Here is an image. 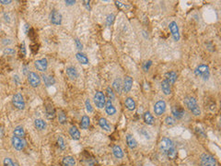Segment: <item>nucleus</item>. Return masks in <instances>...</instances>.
Here are the masks:
<instances>
[{"mask_svg": "<svg viewBox=\"0 0 221 166\" xmlns=\"http://www.w3.org/2000/svg\"><path fill=\"white\" fill-rule=\"evenodd\" d=\"M160 150L165 156H167L169 160H174L176 158V148L171 139L163 138L160 142Z\"/></svg>", "mask_w": 221, "mask_h": 166, "instance_id": "nucleus-1", "label": "nucleus"}, {"mask_svg": "<svg viewBox=\"0 0 221 166\" xmlns=\"http://www.w3.org/2000/svg\"><path fill=\"white\" fill-rule=\"evenodd\" d=\"M184 105L186 108L195 116H199L201 115V109L197 103V101L195 97L192 96H186L184 98Z\"/></svg>", "mask_w": 221, "mask_h": 166, "instance_id": "nucleus-2", "label": "nucleus"}, {"mask_svg": "<svg viewBox=\"0 0 221 166\" xmlns=\"http://www.w3.org/2000/svg\"><path fill=\"white\" fill-rule=\"evenodd\" d=\"M195 74L196 77L202 78L204 80H208V79L210 77L209 67L207 65L201 64V65L197 66L196 68L195 69Z\"/></svg>", "mask_w": 221, "mask_h": 166, "instance_id": "nucleus-3", "label": "nucleus"}, {"mask_svg": "<svg viewBox=\"0 0 221 166\" xmlns=\"http://www.w3.org/2000/svg\"><path fill=\"white\" fill-rule=\"evenodd\" d=\"M217 160L210 154L204 153L200 157V166H216Z\"/></svg>", "mask_w": 221, "mask_h": 166, "instance_id": "nucleus-4", "label": "nucleus"}, {"mask_svg": "<svg viewBox=\"0 0 221 166\" xmlns=\"http://www.w3.org/2000/svg\"><path fill=\"white\" fill-rule=\"evenodd\" d=\"M12 103L13 105L18 109V110H24L25 109V102H24V98L22 96L21 93L18 92L16 93L13 98H12Z\"/></svg>", "mask_w": 221, "mask_h": 166, "instance_id": "nucleus-5", "label": "nucleus"}, {"mask_svg": "<svg viewBox=\"0 0 221 166\" xmlns=\"http://www.w3.org/2000/svg\"><path fill=\"white\" fill-rule=\"evenodd\" d=\"M94 103L96 105V107L101 109L105 106L106 103V100H105V95L102 91H97L94 95Z\"/></svg>", "mask_w": 221, "mask_h": 166, "instance_id": "nucleus-6", "label": "nucleus"}, {"mask_svg": "<svg viewBox=\"0 0 221 166\" xmlns=\"http://www.w3.org/2000/svg\"><path fill=\"white\" fill-rule=\"evenodd\" d=\"M11 143H12L13 148H14L15 150L18 151V152L22 151V150L25 148V146H26V141H25L24 139H19V138L15 137V136L12 137V139H11Z\"/></svg>", "mask_w": 221, "mask_h": 166, "instance_id": "nucleus-7", "label": "nucleus"}, {"mask_svg": "<svg viewBox=\"0 0 221 166\" xmlns=\"http://www.w3.org/2000/svg\"><path fill=\"white\" fill-rule=\"evenodd\" d=\"M28 81L31 87L36 88V87H39L41 84V78L35 72H30L28 74Z\"/></svg>", "mask_w": 221, "mask_h": 166, "instance_id": "nucleus-8", "label": "nucleus"}, {"mask_svg": "<svg viewBox=\"0 0 221 166\" xmlns=\"http://www.w3.org/2000/svg\"><path fill=\"white\" fill-rule=\"evenodd\" d=\"M166 111V103L163 100L158 101L154 105V113L157 116L162 115Z\"/></svg>", "mask_w": 221, "mask_h": 166, "instance_id": "nucleus-9", "label": "nucleus"}, {"mask_svg": "<svg viewBox=\"0 0 221 166\" xmlns=\"http://www.w3.org/2000/svg\"><path fill=\"white\" fill-rule=\"evenodd\" d=\"M172 114L174 118H176L177 120H181L184 116L185 112L184 107H182L181 105H173L172 107Z\"/></svg>", "mask_w": 221, "mask_h": 166, "instance_id": "nucleus-10", "label": "nucleus"}, {"mask_svg": "<svg viewBox=\"0 0 221 166\" xmlns=\"http://www.w3.org/2000/svg\"><path fill=\"white\" fill-rule=\"evenodd\" d=\"M169 29H170V30H171V33H172V35L174 41H176V42L180 41L181 36H180L179 27H178L177 22H175V21H172V22L170 23V25H169Z\"/></svg>", "mask_w": 221, "mask_h": 166, "instance_id": "nucleus-11", "label": "nucleus"}, {"mask_svg": "<svg viewBox=\"0 0 221 166\" xmlns=\"http://www.w3.org/2000/svg\"><path fill=\"white\" fill-rule=\"evenodd\" d=\"M34 67L37 70L41 71V72H44L47 67H48V62L46 58H41L39 60H36L34 62Z\"/></svg>", "mask_w": 221, "mask_h": 166, "instance_id": "nucleus-12", "label": "nucleus"}, {"mask_svg": "<svg viewBox=\"0 0 221 166\" xmlns=\"http://www.w3.org/2000/svg\"><path fill=\"white\" fill-rule=\"evenodd\" d=\"M51 22L53 25H60L62 23V15L55 9L51 13Z\"/></svg>", "mask_w": 221, "mask_h": 166, "instance_id": "nucleus-13", "label": "nucleus"}, {"mask_svg": "<svg viewBox=\"0 0 221 166\" xmlns=\"http://www.w3.org/2000/svg\"><path fill=\"white\" fill-rule=\"evenodd\" d=\"M45 111H46V117L49 120H53L54 119V117L56 116V113H55V109L53 107V105L52 103H47L46 107H45Z\"/></svg>", "mask_w": 221, "mask_h": 166, "instance_id": "nucleus-14", "label": "nucleus"}, {"mask_svg": "<svg viewBox=\"0 0 221 166\" xmlns=\"http://www.w3.org/2000/svg\"><path fill=\"white\" fill-rule=\"evenodd\" d=\"M133 86V79L130 76H125L124 77V85H123V89L124 91L127 93L131 91Z\"/></svg>", "mask_w": 221, "mask_h": 166, "instance_id": "nucleus-15", "label": "nucleus"}, {"mask_svg": "<svg viewBox=\"0 0 221 166\" xmlns=\"http://www.w3.org/2000/svg\"><path fill=\"white\" fill-rule=\"evenodd\" d=\"M105 112L107 115H113L116 114V109L115 107L113 106L111 100H106V103H105Z\"/></svg>", "mask_w": 221, "mask_h": 166, "instance_id": "nucleus-16", "label": "nucleus"}, {"mask_svg": "<svg viewBox=\"0 0 221 166\" xmlns=\"http://www.w3.org/2000/svg\"><path fill=\"white\" fill-rule=\"evenodd\" d=\"M161 90L165 95H170L172 93V84L165 79L161 82Z\"/></svg>", "mask_w": 221, "mask_h": 166, "instance_id": "nucleus-17", "label": "nucleus"}, {"mask_svg": "<svg viewBox=\"0 0 221 166\" xmlns=\"http://www.w3.org/2000/svg\"><path fill=\"white\" fill-rule=\"evenodd\" d=\"M112 87L115 91L116 93H118L119 95L122 94V91H123V84H122V80L121 79H115L113 83H112Z\"/></svg>", "mask_w": 221, "mask_h": 166, "instance_id": "nucleus-18", "label": "nucleus"}, {"mask_svg": "<svg viewBox=\"0 0 221 166\" xmlns=\"http://www.w3.org/2000/svg\"><path fill=\"white\" fill-rule=\"evenodd\" d=\"M124 104L129 111H134L136 107V103L132 97H127L124 101Z\"/></svg>", "mask_w": 221, "mask_h": 166, "instance_id": "nucleus-19", "label": "nucleus"}, {"mask_svg": "<svg viewBox=\"0 0 221 166\" xmlns=\"http://www.w3.org/2000/svg\"><path fill=\"white\" fill-rule=\"evenodd\" d=\"M13 135L17 138H19V139H24L25 137V130L23 128V127L21 126H18L14 128L13 130Z\"/></svg>", "mask_w": 221, "mask_h": 166, "instance_id": "nucleus-20", "label": "nucleus"}, {"mask_svg": "<svg viewBox=\"0 0 221 166\" xmlns=\"http://www.w3.org/2000/svg\"><path fill=\"white\" fill-rule=\"evenodd\" d=\"M65 72H66V75L68 76V78H70L71 79H76L77 78V76H78L77 71L76 67H66Z\"/></svg>", "mask_w": 221, "mask_h": 166, "instance_id": "nucleus-21", "label": "nucleus"}, {"mask_svg": "<svg viewBox=\"0 0 221 166\" xmlns=\"http://www.w3.org/2000/svg\"><path fill=\"white\" fill-rule=\"evenodd\" d=\"M63 166H76V160L72 156H65L62 160Z\"/></svg>", "mask_w": 221, "mask_h": 166, "instance_id": "nucleus-22", "label": "nucleus"}, {"mask_svg": "<svg viewBox=\"0 0 221 166\" xmlns=\"http://www.w3.org/2000/svg\"><path fill=\"white\" fill-rule=\"evenodd\" d=\"M126 144L132 150L136 149L137 147V142H136V139L133 136H131V135H127L126 136Z\"/></svg>", "mask_w": 221, "mask_h": 166, "instance_id": "nucleus-23", "label": "nucleus"}, {"mask_svg": "<svg viewBox=\"0 0 221 166\" xmlns=\"http://www.w3.org/2000/svg\"><path fill=\"white\" fill-rule=\"evenodd\" d=\"M112 153H113L114 157L117 159H122L124 157V152H123L122 148L118 145H114L112 147Z\"/></svg>", "mask_w": 221, "mask_h": 166, "instance_id": "nucleus-24", "label": "nucleus"}, {"mask_svg": "<svg viewBox=\"0 0 221 166\" xmlns=\"http://www.w3.org/2000/svg\"><path fill=\"white\" fill-rule=\"evenodd\" d=\"M165 79H167L171 84H174L177 79V74L174 71H169L165 75Z\"/></svg>", "mask_w": 221, "mask_h": 166, "instance_id": "nucleus-25", "label": "nucleus"}, {"mask_svg": "<svg viewBox=\"0 0 221 166\" xmlns=\"http://www.w3.org/2000/svg\"><path fill=\"white\" fill-rule=\"evenodd\" d=\"M99 126L105 131H111V126L108 122V120L104 117L100 118L99 120Z\"/></svg>", "mask_w": 221, "mask_h": 166, "instance_id": "nucleus-26", "label": "nucleus"}, {"mask_svg": "<svg viewBox=\"0 0 221 166\" xmlns=\"http://www.w3.org/2000/svg\"><path fill=\"white\" fill-rule=\"evenodd\" d=\"M34 127H35L36 129H38L40 131H42L46 128V123L42 119L38 118V119H35V121H34Z\"/></svg>", "mask_w": 221, "mask_h": 166, "instance_id": "nucleus-27", "label": "nucleus"}, {"mask_svg": "<svg viewBox=\"0 0 221 166\" xmlns=\"http://www.w3.org/2000/svg\"><path fill=\"white\" fill-rule=\"evenodd\" d=\"M69 134L74 140H78L80 139V132L76 127H71L69 128Z\"/></svg>", "mask_w": 221, "mask_h": 166, "instance_id": "nucleus-28", "label": "nucleus"}, {"mask_svg": "<svg viewBox=\"0 0 221 166\" xmlns=\"http://www.w3.org/2000/svg\"><path fill=\"white\" fill-rule=\"evenodd\" d=\"M42 79H43V82L44 84L46 85V87H50L52 85H53L55 83V79L52 77V76H49V75H42Z\"/></svg>", "mask_w": 221, "mask_h": 166, "instance_id": "nucleus-29", "label": "nucleus"}, {"mask_svg": "<svg viewBox=\"0 0 221 166\" xmlns=\"http://www.w3.org/2000/svg\"><path fill=\"white\" fill-rule=\"evenodd\" d=\"M144 121H145V123H146L147 125L151 126V125L154 124L155 118H154V116L150 114V112H146V113L144 114Z\"/></svg>", "mask_w": 221, "mask_h": 166, "instance_id": "nucleus-30", "label": "nucleus"}, {"mask_svg": "<svg viewBox=\"0 0 221 166\" xmlns=\"http://www.w3.org/2000/svg\"><path fill=\"white\" fill-rule=\"evenodd\" d=\"M89 124H90V120H89V117L87 116V115H84L82 116V119H81V122H80V128L81 129H88L89 127Z\"/></svg>", "mask_w": 221, "mask_h": 166, "instance_id": "nucleus-31", "label": "nucleus"}, {"mask_svg": "<svg viewBox=\"0 0 221 166\" xmlns=\"http://www.w3.org/2000/svg\"><path fill=\"white\" fill-rule=\"evenodd\" d=\"M76 57H77V61H78L80 64H82V65H88V64H89V58H88L84 54H82V53H77V54L76 55Z\"/></svg>", "mask_w": 221, "mask_h": 166, "instance_id": "nucleus-32", "label": "nucleus"}, {"mask_svg": "<svg viewBox=\"0 0 221 166\" xmlns=\"http://www.w3.org/2000/svg\"><path fill=\"white\" fill-rule=\"evenodd\" d=\"M57 116H58V121H59V123H60L61 125H65V124L66 123L67 118H66V115H65V111L60 110L59 113H58V115H57Z\"/></svg>", "mask_w": 221, "mask_h": 166, "instance_id": "nucleus-33", "label": "nucleus"}, {"mask_svg": "<svg viewBox=\"0 0 221 166\" xmlns=\"http://www.w3.org/2000/svg\"><path fill=\"white\" fill-rule=\"evenodd\" d=\"M165 124L169 127H172L176 124V120L172 116H167L165 118Z\"/></svg>", "mask_w": 221, "mask_h": 166, "instance_id": "nucleus-34", "label": "nucleus"}, {"mask_svg": "<svg viewBox=\"0 0 221 166\" xmlns=\"http://www.w3.org/2000/svg\"><path fill=\"white\" fill-rule=\"evenodd\" d=\"M106 94H107L109 100H111V101H112V100H114L115 95H114V92H113V91H112V89L111 87H108V88L106 89Z\"/></svg>", "mask_w": 221, "mask_h": 166, "instance_id": "nucleus-35", "label": "nucleus"}, {"mask_svg": "<svg viewBox=\"0 0 221 166\" xmlns=\"http://www.w3.org/2000/svg\"><path fill=\"white\" fill-rule=\"evenodd\" d=\"M114 18H115V16L113 14H110L107 16V18H106V25L107 26H111L112 24V22L114 21Z\"/></svg>", "mask_w": 221, "mask_h": 166, "instance_id": "nucleus-36", "label": "nucleus"}, {"mask_svg": "<svg viewBox=\"0 0 221 166\" xmlns=\"http://www.w3.org/2000/svg\"><path fill=\"white\" fill-rule=\"evenodd\" d=\"M57 144H58V146H59V148H60L61 150H65V141H64V140H63L62 137H58V139H57Z\"/></svg>", "mask_w": 221, "mask_h": 166, "instance_id": "nucleus-37", "label": "nucleus"}, {"mask_svg": "<svg viewBox=\"0 0 221 166\" xmlns=\"http://www.w3.org/2000/svg\"><path fill=\"white\" fill-rule=\"evenodd\" d=\"M4 166H18L10 158H5L4 160Z\"/></svg>", "mask_w": 221, "mask_h": 166, "instance_id": "nucleus-38", "label": "nucleus"}, {"mask_svg": "<svg viewBox=\"0 0 221 166\" xmlns=\"http://www.w3.org/2000/svg\"><path fill=\"white\" fill-rule=\"evenodd\" d=\"M3 53H4L5 55H14L16 52H15V50L12 49V48H5Z\"/></svg>", "mask_w": 221, "mask_h": 166, "instance_id": "nucleus-39", "label": "nucleus"}, {"mask_svg": "<svg viewBox=\"0 0 221 166\" xmlns=\"http://www.w3.org/2000/svg\"><path fill=\"white\" fill-rule=\"evenodd\" d=\"M85 105H86V109H87V111H88L89 113H92V112H93L92 105H91V103H90V102H89V99L86 100V102H85Z\"/></svg>", "mask_w": 221, "mask_h": 166, "instance_id": "nucleus-40", "label": "nucleus"}, {"mask_svg": "<svg viewBox=\"0 0 221 166\" xmlns=\"http://www.w3.org/2000/svg\"><path fill=\"white\" fill-rule=\"evenodd\" d=\"M75 43H76L77 48L78 50H82V48H83V45H82L81 42H80V41H79L77 38H76V39H75Z\"/></svg>", "mask_w": 221, "mask_h": 166, "instance_id": "nucleus-41", "label": "nucleus"}, {"mask_svg": "<svg viewBox=\"0 0 221 166\" xmlns=\"http://www.w3.org/2000/svg\"><path fill=\"white\" fill-rule=\"evenodd\" d=\"M20 50H21V52H23V56L26 55V50H25V44H24V43L21 44V46H20Z\"/></svg>", "mask_w": 221, "mask_h": 166, "instance_id": "nucleus-42", "label": "nucleus"}, {"mask_svg": "<svg viewBox=\"0 0 221 166\" xmlns=\"http://www.w3.org/2000/svg\"><path fill=\"white\" fill-rule=\"evenodd\" d=\"M11 2H12L11 0H0V3L3 4V5H8V4H10Z\"/></svg>", "mask_w": 221, "mask_h": 166, "instance_id": "nucleus-43", "label": "nucleus"}, {"mask_svg": "<svg viewBox=\"0 0 221 166\" xmlns=\"http://www.w3.org/2000/svg\"><path fill=\"white\" fill-rule=\"evenodd\" d=\"M65 5H67V6H72V5H74L75 3H76V1H65Z\"/></svg>", "mask_w": 221, "mask_h": 166, "instance_id": "nucleus-44", "label": "nucleus"}, {"mask_svg": "<svg viewBox=\"0 0 221 166\" xmlns=\"http://www.w3.org/2000/svg\"><path fill=\"white\" fill-rule=\"evenodd\" d=\"M11 43H12V42H11V40H9V39H7V40H6H6H3V42H2L3 44H6V43H7V44H10Z\"/></svg>", "mask_w": 221, "mask_h": 166, "instance_id": "nucleus-45", "label": "nucleus"}, {"mask_svg": "<svg viewBox=\"0 0 221 166\" xmlns=\"http://www.w3.org/2000/svg\"><path fill=\"white\" fill-rule=\"evenodd\" d=\"M84 3H85L86 7H87L88 9H89V8H90V7H89V1H84Z\"/></svg>", "mask_w": 221, "mask_h": 166, "instance_id": "nucleus-46", "label": "nucleus"}, {"mask_svg": "<svg viewBox=\"0 0 221 166\" xmlns=\"http://www.w3.org/2000/svg\"><path fill=\"white\" fill-rule=\"evenodd\" d=\"M29 27H30L29 25H25V32H26V33H28V29H29Z\"/></svg>", "mask_w": 221, "mask_h": 166, "instance_id": "nucleus-47", "label": "nucleus"}]
</instances>
